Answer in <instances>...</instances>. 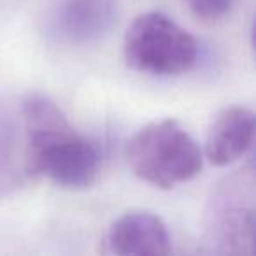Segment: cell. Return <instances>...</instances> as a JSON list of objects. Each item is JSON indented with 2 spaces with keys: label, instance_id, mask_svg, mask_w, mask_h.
Here are the masks:
<instances>
[{
  "label": "cell",
  "instance_id": "obj_1",
  "mask_svg": "<svg viewBox=\"0 0 256 256\" xmlns=\"http://www.w3.org/2000/svg\"><path fill=\"white\" fill-rule=\"evenodd\" d=\"M23 121L26 176L48 178L67 190L88 188L96 181L102 167L98 146L68 123L53 100L44 95L26 96Z\"/></svg>",
  "mask_w": 256,
  "mask_h": 256
},
{
  "label": "cell",
  "instance_id": "obj_2",
  "mask_svg": "<svg viewBox=\"0 0 256 256\" xmlns=\"http://www.w3.org/2000/svg\"><path fill=\"white\" fill-rule=\"evenodd\" d=\"M126 160L137 178L164 190L192 181L202 168L198 146L174 120L140 128L128 142Z\"/></svg>",
  "mask_w": 256,
  "mask_h": 256
},
{
  "label": "cell",
  "instance_id": "obj_3",
  "mask_svg": "<svg viewBox=\"0 0 256 256\" xmlns=\"http://www.w3.org/2000/svg\"><path fill=\"white\" fill-rule=\"evenodd\" d=\"M254 168L223 178L210 192L204 214V240L218 254H252L256 234Z\"/></svg>",
  "mask_w": 256,
  "mask_h": 256
},
{
  "label": "cell",
  "instance_id": "obj_4",
  "mask_svg": "<svg viewBox=\"0 0 256 256\" xmlns=\"http://www.w3.org/2000/svg\"><path fill=\"white\" fill-rule=\"evenodd\" d=\"M123 53L128 67L153 76H178L198 58V44L188 30L162 12L137 16L124 34Z\"/></svg>",
  "mask_w": 256,
  "mask_h": 256
},
{
  "label": "cell",
  "instance_id": "obj_5",
  "mask_svg": "<svg viewBox=\"0 0 256 256\" xmlns=\"http://www.w3.org/2000/svg\"><path fill=\"white\" fill-rule=\"evenodd\" d=\"M116 22L114 0H60L50 12L48 34L58 42L81 46L106 37Z\"/></svg>",
  "mask_w": 256,
  "mask_h": 256
},
{
  "label": "cell",
  "instance_id": "obj_6",
  "mask_svg": "<svg viewBox=\"0 0 256 256\" xmlns=\"http://www.w3.org/2000/svg\"><path fill=\"white\" fill-rule=\"evenodd\" d=\"M172 249L165 223L153 212H126L110 224L104 251L121 256H164Z\"/></svg>",
  "mask_w": 256,
  "mask_h": 256
},
{
  "label": "cell",
  "instance_id": "obj_7",
  "mask_svg": "<svg viewBox=\"0 0 256 256\" xmlns=\"http://www.w3.org/2000/svg\"><path fill=\"white\" fill-rule=\"evenodd\" d=\"M254 139V114L248 107L223 109L212 120L206 139V154L216 167H224L242 158Z\"/></svg>",
  "mask_w": 256,
  "mask_h": 256
},
{
  "label": "cell",
  "instance_id": "obj_8",
  "mask_svg": "<svg viewBox=\"0 0 256 256\" xmlns=\"http://www.w3.org/2000/svg\"><path fill=\"white\" fill-rule=\"evenodd\" d=\"M25 172L18 162V130L12 114L0 107V196L9 195L23 182Z\"/></svg>",
  "mask_w": 256,
  "mask_h": 256
},
{
  "label": "cell",
  "instance_id": "obj_9",
  "mask_svg": "<svg viewBox=\"0 0 256 256\" xmlns=\"http://www.w3.org/2000/svg\"><path fill=\"white\" fill-rule=\"evenodd\" d=\"M202 20H220L232 9V0H182Z\"/></svg>",
  "mask_w": 256,
  "mask_h": 256
}]
</instances>
